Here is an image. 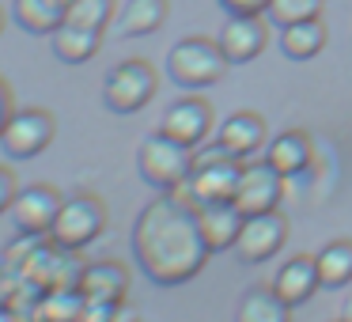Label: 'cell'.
Segmentation results:
<instances>
[{
	"label": "cell",
	"mask_w": 352,
	"mask_h": 322,
	"mask_svg": "<svg viewBox=\"0 0 352 322\" xmlns=\"http://www.w3.org/2000/svg\"><path fill=\"white\" fill-rule=\"evenodd\" d=\"M57 4H65V12H69V4H72V0H57Z\"/></svg>",
	"instance_id": "obj_35"
},
{
	"label": "cell",
	"mask_w": 352,
	"mask_h": 322,
	"mask_svg": "<svg viewBox=\"0 0 352 322\" xmlns=\"http://www.w3.org/2000/svg\"><path fill=\"white\" fill-rule=\"evenodd\" d=\"M265 140V118L254 114V110H235L231 118H223L220 129H216V148H223L228 155L250 163L254 152H261Z\"/></svg>",
	"instance_id": "obj_13"
},
{
	"label": "cell",
	"mask_w": 352,
	"mask_h": 322,
	"mask_svg": "<svg viewBox=\"0 0 352 322\" xmlns=\"http://www.w3.org/2000/svg\"><path fill=\"white\" fill-rule=\"evenodd\" d=\"M155 87H160V76L155 69L144 61V57H129V61L114 65L102 80V103L114 114H137L148 103L155 99Z\"/></svg>",
	"instance_id": "obj_6"
},
{
	"label": "cell",
	"mask_w": 352,
	"mask_h": 322,
	"mask_svg": "<svg viewBox=\"0 0 352 322\" xmlns=\"http://www.w3.org/2000/svg\"><path fill=\"white\" fill-rule=\"evenodd\" d=\"M4 23H8V16H4V8H0V34H4Z\"/></svg>",
	"instance_id": "obj_34"
},
{
	"label": "cell",
	"mask_w": 352,
	"mask_h": 322,
	"mask_svg": "<svg viewBox=\"0 0 352 322\" xmlns=\"http://www.w3.org/2000/svg\"><path fill=\"white\" fill-rule=\"evenodd\" d=\"M80 292L99 303H125L129 296V269L122 261H91L80 273Z\"/></svg>",
	"instance_id": "obj_16"
},
{
	"label": "cell",
	"mask_w": 352,
	"mask_h": 322,
	"mask_svg": "<svg viewBox=\"0 0 352 322\" xmlns=\"http://www.w3.org/2000/svg\"><path fill=\"white\" fill-rule=\"evenodd\" d=\"M54 137H57V118L50 114V110H42V107L19 110L16 107L12 122L0 133V148H4L12 160H34V155H42L54 144Z\"/></svg>",
	"instance_id": "obj_7"
},
{
	"label": "cell",
	"mask_w": 352,
	"mask_h": 322,
	"mask_svg": "<svg viewBox=\"0 0 352 322\" xmlns=\"http://www.w3.org/2000/svg\"><path fill=\"white\" fill-rule=\"evenodd\" d=\"M107 322H140V319H137V311H133L129 303H118L114 311H110V319H107Z\"/></svg>",
	"instance_id": "obj_31"
},
{
	"label": "cell",
	"mask_w": 352,
	"mask_h": 322,
	"mask_svg": "<svg viewBox=\"0 0 352 322\" xmlns=\"http://www.w3.org/2000/svg\"><path fill=\"white\" fill-rule=\"evenodd\" d=\"M65 197L46 182L34 186H19L16 201H12V224H16V235H31V239H50L54 220L61 213Z\"/></svg>",
	"instance_id": "obj_8"
},
{
	"label": "cell",
	"mask_w": 352,
	"mask_h": 322,
	"mask_svg": "<svg viewBox=\"0 0 352 322\" xmlns=\"http://www.w3.org/2000/svg\"><path fill=\"white\" fill-rule=\"evenodd\" d=\"M235 322H292V307L273 292V284L269 288H250L239 303Z\"/></svg>",
	"instance_id": "obj_22"
},
{
	"label": "cell",
	"mask_w": 352,
	"mask_h": 322,
	"mask_svg": "<svg viewBox=\"0 0 352 322\" xmlns=\"http://www.w3.org/2000/svg\"><path fill=\"white\" fill-rule=\"evenodd\" d=\"M12 114H16V99H12V87L0 80V133H4V125L12 122Z\"/></svg>",
	"instance_id": "obj_29"
},
{
	"label": "cell",
	"mask_w": 352,
	"mask_h": 322,
	"mask_svg": "<svg viewBox=\"0 0 352 322\" xmlns=\"http://www.w3.org/2000/svg\"><path fill=\"white\" fill-rule=\"evenodd\" d=\"M284 239H288V216H284L280 208L246 216L243 231H239V243H235V254L246 261V266H261V261H269L276 250H280Z\"/></svg>",
	"instance_id": "obj_9"
},
{
	"label": "cell",
	"mask_w": 352,
	"mask_h": 322,
	"mask_svg": "<svg viewBox=\"0 0 352 322\" xmlns=\"http://www.w3.org/2000/svg\"><path fill=\"white\" fill-rule=\"evenodd\" d=\"M243 160H235V155H228L223 148H205V152H197V163H193V175L190 182L182 186L186 201H193V205H212V201H231L239 190V178H243Z\"/></svg>",
	"instance_id": "obj_4"
},
{
	"label": "cell",
	"mask_w": 352,
	"mask_h": 322,
	"mask_svg": "<svg viewBox=\"0 0 352 322\" xmlns=\"http://www.w3.org/2000/svg\"><path fill=\"white\" fill-rule=\"evenodd\" d=\"M102 231H107V205H102V197H95V193H72V197H65L61 213H57L50 243L80 254Z\"/></svg>",
	"instance_id": "obj_5"
},
{
	"label": "cell",
	"mask_w": 352,
	"mask_h": 322,
	"mask_svg": "<svg viewBox=\"0 0 352 322\" xmlns=\"http://www.w3.org/2000/svg\"><path fill=\"white\" fill-rule=\"evenodd\" d=\"M193 163H197V152L186 148V144H178V140H170L167 133H160V129H155L152 137H144L140 148H137L140 178L160 193L182 190V186L190 182V175H193Z\"/></svg>",
	"instance_id": "obj_2"
},
{
	"label": "cell",
	"mask_w": 352,
	"mask_h": 322,
	"mask_svg": "<svg viewBox=\"0 0 352 322\" xmlns=\"http://www.w3.org/2000/svg\"><path fill=\"white\" fill-rule=\"evenodd\" d=\"M114 12H118V0H72L65 19L80 27H91V31H107L114 23Z\"/></svg>",
	"instance_id": "obj_25"
},
{
	"label": "cell",
	"mask_w": 352,
	"mask_h": 322,
	"mask_svg": "<svg viewBox=\"0 0 352 322\" xmlns=\"http://www.w3.org/2000/svg\"><path fill=\"white\" fill-rule=\"evenodd\" d=\"M133 258L140 273L160 288L193 281L212 258L197 224V205L182 193H160L148 201L133 224Z\"/></svg>",
	"instance_id": "obj_1"
},
{
	"label": "cell",
	"mask_w": 352,
	"mask_h": 322,
	"mask_svg": "<svg viewBox=\"0 0 352 322\" xmlns=\"http://www.w3.org/2000/svg\"><path fill=\"white\" fill-rule=\"evenodd\" d=\"M322 8H326V0H269L265 19L276 27H288V23H299V19L322 16Z\"/></svg>",
	"instance_id": "obj_26"
},
{
	"label": "cell",
	"mask_w": 352,
	"mask_h": 322,
	"mask_svg": "<svg viewBox=\"0 0 352 322\" xmlns=\"http://www.w3.org/2000/svg\"><path fill=\"white\" fill-rule=\"evenodd\" d=\"M220 50L231 65H246L269 46V19L265 16H231L220 31Z\"/></svg>",
	"instance_id": "obj_12"
},
{
	"label": "cell",
	"mask_w": 352,
	"mask_h": 322,
	"mask_svg": "<svg viewBox=\"0 0 352 322\" xmlns=\"http://www.w3.org/2000/svg\"><path fill=\"white\" fill-rule=\"evenodd\" d=\"M16 193H19L16 171L0 163V216H8V213H12V201H16Z\"/></svg>",
	"instance_id": "obj_27"
},
{
	"label": "cell",
	"mask_w": 352,
	"mask_h": 322,
	"mask_svg": "<svg viewBox=\"0 0 352 322\" xmlns=\"http://www.w3.org/2000/svg\"><path fill=\"white\" fill-rule=\"evenodd\" d=\"M102 46V31H91V27H80V23H69L65 19L54 34H50V50L61 65H84L99 54Z\"/></svg>",
	"instance_id": "obj_18"
},
{
	"label": "cell",
	"mask_w": 352,
	"mask_h": 322,
	"mask_svg": "<svg viewBox=\"0 0 352 322\" xmlns=\"http://www.w3.org/2000/svg\"><path fill=\"white\" fill-rule=\"evenodd\" d=\"M12 19L27 34H54L65 23V4L57 0H12Z\"/></svg>",
	"instance_id": "obj_21"
},
{
	"label": "cell",
	"mask_w": 352,
	"mask_h": 322,
	"mask_svg": "<svg viewBox=\"0 0 352 322\" xmlns=\"http://www.w3.org/2000/svg\"><path fill=\"white\" fill-rule=\"evenodd\" d=\"M341 322H352V296L344 299V311H341Z\"/></svg>",
	"instance_id": "obj_33"
},
{
	"label": "cell",
	"mask_w": 352,
	"mask_h": 322,
	"mask_svg": "<svg viewBox=\"0 0 352 322\" xmlns=\"http://www.w3.org/2000/svg\"><path fill=\"white\" fill-rule=\"evenodd\" d=\"M220 8H228V16H265L269 0H220Z\"/></svg>",
	"instance_id": "obj_28"
},
{
	"label": "cell",
	"mask_w": 352,
	"mask_h": 322,
	"mask_svg": "<svg viewBox=\"0 0 352 322\" xmlns=\"http://www.w3.org/2000/svg\"><path fill=\"white\" fill-rule=\"evenodd\" d=\"M322 288V277H318V261L311 254H296L280 266V273L273 277V292L284 299L288 307H299Z\"/></svg>",
	"instance_id": "obj_15"
},
{
	"label": "cell",
	"mask_w": 352,
	"mask_h": 322,
	"mask_svg": "<svg viewBox=\"0 0 352 322\" xmlns=\"http://www.w3.org/2000/svg\"><path fill=\"white\" fill-rule=\"evenodd\" d=\"M0 322H23V319H19V314L12 311V307H0Z\"/></svg>",
	"instance_id": "obj_32"
},
{
	"label": "cell",
	"mask_w": 352,
	"mask_h": 322,
	"mask_svg": "<svg viewBox=\"0 0 352 322\" xmlns=\"http://www.w3.org/2000/svg\"><path fill=\"white\" fill-rule=\"evenodd\" d=\"M314 261H318L322 288H344V284H352V239L326 243Z\"/></svg>",
	"instance_id": "obj_23"
},
{
	"label": "cell",
	"mask_w": 352,
	"mask_h": 322,
	"mask_svg": "<svg viewBox=\"0 0 352 322\" xmlns=\"http://www.w3.org/2000/svg\"><path fill=\"white\" fill-rule=\"evenodd\" d=\"M284 182L265 160L261 163H246L243 167V178H239V190H235V208L243 216H258V213H273L280 208V197H284Z\"/></svg>",
	"instance_id": "obj_10"
},
{
	"label": "cell",
	"mask_w": 352,
	"mask_h": 322,
	"mask_svg": "<svg viewBox=\"0 0 352 322\" xmlns=\"http://www.w3.org/2000/svg\"><path fill=\"white\" fill-rule=\"evenodd\" d=\"M246 216L235 208V201H212V205H197V224L205 235L208 250H235L239 231H243Z\"/></svg>",
	"instance_id": "obj_14"
},
{
	"label": "cell",
	"mask_w": 352,
	"mask_h": 322,
	"mask_svg": "<svg viewBox=\"0 0 352 322\" xmlns=\"http://www.w3.org/2000/svg\"><path fill=\"white\" fill-rule=\"evenodd\" d=\"M12 296H16V277L0 269V307H8V303H12Z\"/></svg>",
	"instance_id": "obj_30"
},
{
	"label": "cell",
	"mask_w": 352,
	"mask_h": 322,
	"mask_svg": "<svg viewBox=\"0 0 352 322\" xmlns=\"http://www.w3.org/2000/svg\"><path fill=\"white\" fill-rule=\"evenodd\" d=\"M265 163L280 178H296L311 167V137L303 129H288L265 144Z\"/></svg>",
	"instance_id": "obj_17"
},
{
	"label": "cell",
	"mask_w": 352,
	"mask_h": 322,
	"mask_svg": "<svg viewBox=\"0 0 352 322\" xmlns=\"http://www.w3.org/2000/svg\"><path fill=\"white\" fill-rule=\"evenodd\" d=\"M228 57H223L220 42L205 39V34H190V39L175 42L167 54V76L186 92H201V87L220 84V76L228 72Z\"/></svg>",
	"instance_id": "obj_3"
},
{
	"label": "cell",
	"mask_w": 352,
	"mask_h": 322,
	"mask_svg": "<svg viewBox=\"0 0 352 322\" xmlns=\"http://www.w3.org/2000/svg\"><path fill=\"white\" fill-rule=\"evenodd\" d=\"M167 12L170 0H125V8L114 19V31L122 39H144V34H155L167 23Z\"/></svg>",
	"instance_id": "obj_19"
},
{
	"label": "cell",
	"mask_w": 352,
	"mask_h": 322,
	"mask_svg": "<svg viewBox=\"0 0 352 322\" xmlns=\"http://www.w3.org/2000/svg\"><path fill=\"white\" fill-rule=\"evenodd\" d=\"M23 322H34V319H23Z\"/></svg>",
	"instance_id": "obj_36"
},
{
	"label": "cell",
	"mask_w": 352,
	"mask_h": 322,
	"mask_svg": "<svg viewBox=\"0 0 352 322\" xmlns=\"http://www.w3.org/2000/svg\"><path fill=\"white\" fill-rule=\"evenodd\" d=\"M84 311V292L80 288H50L38 296L34 322H76Z\"/></svg>",
	"instance_id": "obj_24"
},
{
	"label": "cell",
	"mask_w": 352,
	"mask_h": 322,
	"mask_svg": "<svg viewBox=\"0 0 352 322\" xmlns=\"http://www.w3.org/2000/svg\"><path fill=\"white\" fill-rule=\"evenodd\" d=\"M212 122H216L212 107L205 99H197V95H190V99H178L167 107V114L160 122V133H167L170 140H178L186 148H197L212 133Z\"/></svg>",
	"instance_id": "obj_11"
},
{
	"label": "cell",
	"mask_w": 352,
	"mask_h": 322,
	"mask_svg": "<svg viewBox=\"0 0 352 322\" xmlns=\"http://www.w3.org/2000/svg\"><path fill=\"white\" fill-rule=\"evenodd\" d=\"M280 50L292 61H311V57H318L326 50V23H322V16L280 27Z\"/></svg>",
	"instance_id": "obj_20"
}]
</instances>
